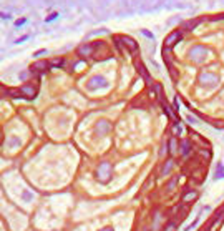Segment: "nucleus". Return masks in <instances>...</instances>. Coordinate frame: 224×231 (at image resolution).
<instances>
[{
	"mask_svg": "<svg viewBox=\"0 0 224 231\" xmlns=\"http://www.w3.org/2000/svg\"><path fill=\"white\" fill-rule=\"evenodd\" d=\"M178 152H179V143H178V140H176L174 136H171L169 140H168V153L173 156V155H176Z\"/></svg>",
	"mask_w": 224,
	"mask_h": 231,
	"instance_id": "7",
	"label": "nucleus"
},
{
	"mask_svg": "<svg viewBox=\"0 0 224 231\" xmlns=\"http://www.w3.org/2000/svg\"><path fill=\"white\" fill-rule=\"evenodd\" d=\"M198 153H199L201 156H203L204 160H211V156H213V153H211L209 150H199Z\"/></svg>",
	"mask_w": 224,
	"mask_h": 231,
	"instance_id": "17",
	"label": "nucleus"
},
{
	"mask_svg": "<svg viewBox=\"0 0 224 231\" xmlns=\"http://www.w3.org/2000/svg\"><path fill=\"white\" fill-rule=\"evenodd\" d=\"M163 231H176V223H174V221L171 223V221H169V223H168L166 226H164V230H163Z\"/></svg>",
	"mask_w": 224,
	"mask_h": 231,
	"instance_id": "18",
	"label": "nucleus"
},
{
	"mask_svg": "<svg viewBox=\"0 0 224 231\" xmlns=\"http://www.w3.org/2000/svg\"><path fill=\"white\" fill-rule=\"evenodd\" d=\"M20 92H22V97H25V98H33L37 95V88L32 87V85H25V87H22Z\"/></svg>",
	"mask_w": 224,
	"mask_h": 231,
	"instance_id": "9",
	"label": "nucleus"
},
{
	"mask_svg": "<svg viewBox=\"0 0 224 231\" xmlns=\"http://www.w3.org/2000/svg\"><path fill=\"white\" fill-rule=\"evenodd\" d=\"M199 23V20H191V22H186V23H183V27H184L186 30H193L196 25Z\"/></svg>",
	"mask_w": 224,
	"mask_h": 231,
	"instance_id": "16",
	"label": "nucleus"
},
{
	"mask_svg": "<svg viewBox=\"0 0 224 231\" xmlns=\"http://www.w3.org/2000/svg\"><path fill=\"white\" fill-rule=\"evenodd\" d=\"M50 65H52V67H61V65H63V60H61V58L52 60V62H50Z\"/></svg>",
	"mask_w": 224,
	"mask_h": 231,
	"instance_id": "20",
	"label": "nucleus"
},
{
	"mask_svg": "<svg viewBox=\"0 0 224 231\" xmlns=\"http://www.w3.org/2000/svg\"><path fill=\"white\" fill-rule=\"evenodd\" d=\"M179 178H183V176H178V178H174L173 181H169V183H168V190H173V188L176 186V183L179 181Z\"/></svg>",
	"mask_w": 224,
	"mask_h": 231,
	"instance_id": "21",
	"label": "nucleus"
},
{
	"mask_svg": "<svg viewBox=\"0 0 224 231\" xmlns=\"http://www.w3.org/2000/svg\"><path fill=\"white\" fill-rule=\"evenodd\" d=\"M181 38H183L181 30H174V32H171L169 35L166 37V40H164V48H173Z\"/></svg>",
	"mask_w": 224,
	"mask_h": 231,
	"instance_id": "1",
	"label": "nucleus"
},
{
	"mask_svg": "<svg viewBox=\"0 0 224 231\" xmlns=\"http://www.w3.org/2000/svg\"><path fill=\"white\" fill-rule=\"evenodd\" d=\"M173 166H174L173 158L166 160V161H164V165H163V168H161V176H166L168 173H171V170H173Z\"/></svg>",
	"mask_w": 224,
	"mask_h": 231,
	"instance_id": "11",
	"label": "nucleus"
},
{
	"mask_svg": "<svg viewBox=\"0 0 224 231\" xmlns=\"http://www.w3.org/2000/svg\"><path fill=\"white\" fill-rule=\"evenodd\" d=\"M143 35H146V37H149V38H153V35L148 32V30H143Z\"/></svg>",
	"mask_w": 224,
	"mask_h": 231,
	"instance_id": "22",
	"label": "nucleus"
},
{
	"mask_svg": "<svg viewBox=\"0 0 224 231\" xmlns=\"http://www.w3.org/2000/svg\"><path fill=\"white\" fill-rule=\"evenodd\" d=\"M120 40L123 42L124 45H126V47H128L130 52H133V53H136V52H138V44H136L133 38H130V37H121Z\"/></svg>",
	"mask_w": 224,
	"mask_h": 231,
	"instance_id": "8",
	"label": "nucleus"
},
{
	"mask_svg": "<svg viewBox=\"0 0 224 231\" xmlns=\"http://www.w3.org/2000/svg\"><path fill=\"white\" fill-rule=\"evenodd\" d=\"M101 231H113V228H105V230H101Z\"/></svg>",
	"mask_w": 224,
	"mask_h": 231,
	"instance_id": "24",
	"label": "nucleus"
},
{
	"mask_svg": "<svg viewBox=\"0 0 224 231\" xmlns=\"http://www.w3.org/2000/svg\"><path fill=\"white\" fill-rule=\"evenodd\" d=\"M198 82L201 83V85H204V87H208L209 83H216L217 82V76L216 75H211V73H208V72H203L201 75H199Z\"/></svg>",
	"mask_w": 224,
	"mask_h": 231,
	"instance_id": "5",
	"label": "nucleus"
},
{
	"mask_svg": "<svg viewBox=\"0 0 224 231\" xmlns=\"http://www.w3.org/2000/svg\"><path fill=\"white\" fill-rule=\"evenodd\" d=\"M173 131H174V133H176V135H179V133H181V127H179V122H174L173 123Z\"/></svg>",
	"mask_w": 224,
	"mask_h": 231,
	"instance_id": "19",
	"label": "nucleus"
},
{
	"mask_svg": "<svg viewBox=\"0 0 224 231\" xmlns=\"http://www.w3.org/2000/svg\"><path fill=\"white\" fill-rule=\"evenodd\" d=\"M208 53V50L204 47H201V45H196V47L191 48V52H189V57L193 58L194 62H201L204 60V55Z\"/></svg>",
	"mask_w": 224,
	"mask_h": 231,
	"instance_id": "2",
	"label": "nucleus"
},
{
	"mask_svg": "<svg viewBox=\"0 0 224 231\" xmlns=\"http://www.w3.org/2000/svg\"><path fill=\"white\" fill-rule=\"evenodd\" d=\"M198 198H199V193L196 191V190H189L188 193H184V195H183V203H186V205H188V203L194 201V200H198Z\"/></svg>",
	"mask_w": 224,
	"mask_h": 231,
	"instance_id": "10",
	"label": "nucleus"
},
{
	"mask_svg": "<svg viewBox=\"0 0 224 231\" xmlns=\"http://www.w3.org/2000/svg\"><path fill=\"white\" fill-rule=\"evenodd\" d=\"M188 122H189V123H196V120L193 118V116H188Z\"/></svg>",
	"mask_w": 224,
	"mask_h": 231,
	"instance_id": "23",
	"label": "nucleus"
},
{
	"mask_svg": "<svg viewBox=\"0 0 224 231\" xmlns=\"http://www.w3.org/2000/svg\"><path fill=\"white\" fill-rule=\"evenodd\" d=\"M98 180L100 181H108V178L111 176V166L108 165V163H103V165L100 166V170H98Z\"/></svg>",
	"mask_w": 224,
	"mask_h": 231,
	"instance_id": "3",
	"label": "nucleus"
},
{
	"mask_svg": "<svg viewBox=\"0 0 224 231\" xmlns=\"http://www.w3.org/2000/svg\"><path fill=\"white\" fill-rule=\"evenodd\" d=\"M221 178H224V163H219V165L216 166V171H214L213 180L217 181V180H221Z\"/></svg>",
	"mask_w": 224,
	"mask_h": 231,
	"instance_id": "12",
	"label": "nucleus"
},
{
	"mask_svg": "<svg viewBox=\"0 0 224 231\" xmlns=\"http://www.w3.org/2000/svg\"><path fill=\"white\" fill-rule=\"evenodd\" d=\"M91 52H93L91 45H83V47L78 48V53L82 55V57H88V55H91Z\"/></svg>",
	"mask_w": 224,
	"mask_h": 231,
	"instance_id": "13",
	"label": "nucleus"
},
{
	"mask_svg": "<svg viewBox=\"0 0 224 231\" xmlns=\"http://www.w3.org/2000/svg\"><path fill=\"white\" fill-rule=\"evenodd\" d=\"M50 63L48 62H38L35 65H32V72H37V70H48Z\"/></svg>",
	"mask_w": 224,
	"mask_h": 231,
	"instance_id": "14",
	"label": "nucleus"
},
{
	"mask_svg": "<svg viewBox=\"0 0 224 231\" xmlns=\"http://www.w3.org/2000/svg\"><path fill=\"white\" fill-rule=\"evenodd\" d=\"M146 231H151V230H146Z\"/></svg>",
	"mask_w": 224,
	"mask_h": 231,
	"instance_id": "25",
	"label": "nucleus"
},
{
	"mask_svg": "<svg viewBox=\"0 0 224 231\" xmlns=\"http://www.w3.org/2000/svg\"><path fill=\"white\" fill-rule=\"evenodd\" d=\"M199 221H201V213H198V216H196L194 220H193V223H189L188 226L184 228V231H191L193 228H196V226L199 224Z\"/></svg>",
	"mask_w": 224,
	"mask_h": 231,
	"instance_id": "15",
	"label": "nucleus"
},
{
	"mask_svg": "<svg viewBox=\"0 0 224 231\" xmlns=\"http://www.w3.org/2000/svg\"><path fill=\"white\" fill-rule=\"evenodd\" d=\"M193 152V146H191V141L188 140V138H184V140L179 143V153H181L183 158H188L189 155H191Z\"/></svg>",
	"mask_w": 224,
	"mask_h": 231,
	"instance_id": "4",
	"label": "nucleus"
},
{
	"mask_svg": "<svg viewBox=\"0 0 224 231\" xmlns=\"http://www.w3.org/2000/svg\"><path fill=\"white\" fill-rule=\"evenodd\" d=\"M136 68H138V72H139V75L143 76V78L146 80V83L148 85H153V80H151V76H149V73H148V70H146V67L143 65L141 62H136Z\"/></svg>",
	"mask_w": 224,
	"mask_h": 231,
	"instance_id": "6",
	"label": "nucleus"
}]
</instances>
